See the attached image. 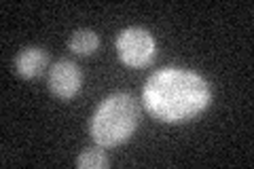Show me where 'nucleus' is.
<instances>
[{"instance_id": "f257e3e1", "label": "nucleus", "mask_w": 254, "mask_h": 169, "mask_svg": "<svg viewBox=\"0 0 254 169\" xmlns=\"http://www.w3.org/2000/svg\"><path fill=\"white\" fill-rule=\"evenodd\" d=\"M142 102L161 123H187L210 104V87L195 72L163 68L146 80Z\"/></svg>"}, {"instance_id": "423d86ee", "label": "nucleus", "mask_w": 254, "mask_h": 169, "mask_svg": "<svg viewBox=\"0 0 254 169\" xmlns=\"http://www.w3.org/2000/svg\"><path fill=\"white\" fill-rule=\"evenodd\" d=\"M98 34L91 30H78L72 34V38H70V49H72L74 53L78 55H91L98 51Z\"/></svg>"}, {"instance_id": "0eeeda50", "label": "nucleus", "mask_w": 254, "mask_h": 169, "mask_svg": "<svg viewBox=\"0 0 254 169\" xmlns=\"http://www.w3.org/2000/svg\"><path fill=\"white\" fill-rule=\"evenodd\" d=\"M76 165L81 169H104L108 165V157L102 150V146L95 148H85L76 159Z\"/></svg>"}, {"instance_id": "7ed1b4c3", "label": "nucleus", "mask_w": 254, "mask_h": 169, "mask_svg": "<svg viewBox=\"0 0 254 169\" xmlns=\"http://www.w3.org/2000/svg\"><path fill=\"white\" fill-rule=\"evenodd\" d=\"M117 51L129 68H144L155 57V40L142 28H127L117 38Z\"/></svg>"}, {"instance_id": "f03ea898", "label": "nucleus", "mask_w": 254, "mask_h": 169, "mask_svg": "<svg viewBox=\"0 0 254 169\" xmlns=\"http://www.w3.org/2000/svg\"><path fill=\"white\" fill-rule=\"evenodd\" d=\"M138 102L127 93H115L100 104L91 118L89 131L93 142L102 148H113L127 142L138 127Z\"/></svg>"}, {"instance_id": "39448f33", "label": "nucleus", "mask_w": 254, "mask_h": 169, "mask_svg": "<svg viewBox=\"0 0 254 169\" xmlns=\"http://www.w3.org/2000/svg\"><path fill=\"white\" fill-rule=\"evenodd\" d=\"M47 66H49V55L38 47H28L15 59V68L23 78H38L47 70Z\"/></svg>"}, {"instance_id": "20e7f679", "label": "nucleus", "mask_w": 254, "mask_h": 169, "mask_svg": "<svg viewBox=\"0 0 254 169\" xmlns=\"http://www.w3.org/2000/svg\"><path fill=\"white\" fill-rule=\"evenodd\" d=\"M81 70L72 61H58L49 70V89L62 100L74 98L81 89Z\"/></svg>"}]
</instances>
